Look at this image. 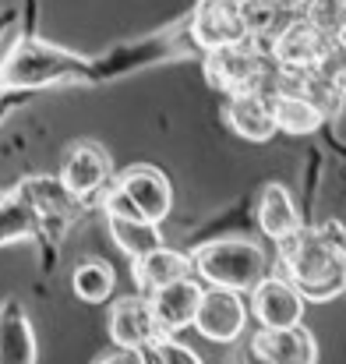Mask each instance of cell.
I'll use <instances>...</instances> for the list:
<instances>
[{"label":"cell","mask_w":346,"mask_h":364,"mask_svg":"<svg viewBox=\"0 0 346 364\" xmlns=\"http://www.w3.org/2000/svg\"><path fill=\"white\" fill-rule=\"evenodd\" d=\"M276 272H283L308 304H329L346 294V230L329 220L318 227L301 223L276 241Z\"/></svg>","instance_id":"cell-1"},{"label":"cell","mask_w":346,"mask_h":364,"mask_svg":"<svg viewBox=\"0 0 346 364\" xmlns=\"http://www.w3.org/2000/svg\"><path fill=\"white\" fill-rule=\"evenodd\" d=\"M96 82L92 60L64 50L57 43H46L39 36H25L14 21L0 43V96L4 92H39L53 85H89Z\"/></svg>","instance_id":"cell-2"},{"label":"cell","mask_w":346,"mask_h":364,"mask_svg":"<svg viewBox=\"0 0 346 364\" xmlns=\"http://www.w3.org/2000/svg\"><path fill=\"white\" fill-rule=\"evenodd\" d=\"M191 269L209 287H227V290L247 294L261 276L272 272V258L251 237H216L191 251Z\"/></svg>","instance_id":"cell-3"},{"label":"cell","mask_w":346,"mask_h":364,"mask_svg":"<svg viewBox=\"0 0 346 364\" xmlns=\"http://www.w3.org/2000/svg\"><path fill=\"white\" fill-rule=\"evenodd\" d=\"M202 71H205V82L212 89H220L223 96L233 92H254V89H272V78H276V64L269 57V46L244 36L237 43L227 46H216V50H205L202 53Z\"/></svg>","instance_id":"cell-4"},{"label":"cell","mask_w":346,"mask_h":364,"mask_svg":"<svg viewBox=\"0 0 346 364\" xmlns=\"http://www.w3.org/2000/svg\"><path fill=\"white\" fill-rule=\"evenodd\" d=\"M188 53H198L191 32H188V18L152 39H138V43H127V46H117L110 53H103L99 60H92V75L96 82H110L124 71H134L141 64H159L166 57H188Z\"/></svg>","instance_id":"cell-5"},{"label":"cell","mask_w":346,"mask_h":364,"mask_svg":"<svg viewBox=\"0 0 346 364\" xmlns=\"http://www.w3.org/2000/svg\"><path fill=\"white\" fill-rule=\"evenodd\" d=\"M336 46H340V39H333L329 32H322L318 25H311L304 14L293 11L290 21L269 39V57H272L276 71L301 75V71H315Z\"/></svg>","instance_id":"cell-6"},{"label":"cell","mask_w":346,"mask_h":364,"mask_svg":"<svg viewBox=\"0 0 346 364\" xmlns=\"http://www.w3.org/2000/svg\"><path fill=\"white\" fill-rule=\"evenodd\" d=\"M251 322V308L247 297L240 290H227V287H202V301L195 311L191 329L209 340V343H237L247 333Z\"/></svg>","instance_id":"cell-7"},{"label":"cell","mask_w":346,"mask_h":364,"mask_svg":"<svg viewBox=\"0 0 346 364\" xmlns=\"http://www.w3.org/2000/svg\"><path fill=\"white\" fill-rule=\"evenodd\" d=\"M57 177H60V184H64L75 198H82L85 205L96 198V205H99L103 191H107L110 181H114V163H110V156H107V149H103L99 141H75V145L67 149L64 166H60Z\"/></svg>","instance_id":"cell-8"},{"label":"cell","mask_w":346,"mask_h":364,"mask_svg":"<svg viewBox=\"0 0 346 364\" xmlns=\"http://www.w3.org/2000/svg\"><path fill=\"white\" fill-rule=\"evenodd\" d=\"M247 308L258 326H297V322H304L308 301L283 272L272 269L247 290Z\"/></svg>","instance_id":"cell-9"},{"label":"cell","mask_w":346,"mask_h":364,"mask_svg":"<svg viewBox=\"0 0 346 364\" xmlns=\"http://www.w3.org/2000/svg\"><path fill=\"white\" fill-rule=\"evenodd\" d=\"M251 358L265 364H315L318 361V340L304 322L258 326L251 336Z\"/></svg>","instance_id":"cell-10"},{"label":"cell","mask_w":346,"mask_h":364,"mask_svg":"<svg viewBox=\"0 0 346 364\" xmlns=\"http://www.w3.org/2000/svg\"><path fill=\"white\" fill-rule=\"evenodd\" d=\"M114 184L134 202V209L145 220H152V223H163L173 213V184H170V177L159 166L134 163L124 173H117Z\"/></svg>","instance_id":"cell-11"},{"label":"cell","mask_w":346,"mask_h":364,"mask_svg":"<svg viewBox=\"0 0 346 364\" xmlns=\"http://www.w3.org/2000/svg\"><path fill=\"white\" fill-rule=\"evenodd\" d=\"M188 32L198 46V53L216 50L244 39V18H240V0H198L188 14Z\"/></svg>","instance_id":"cell-12"},{"label":"cell","mask_w":346,"mask_h":364,"mask_svg":"<svg viewBox=\"0 0 346 364\" xmlns=\"http://www.w3.org/2000/svg\"><path fill=\"white\" fill-rule=\"evenodd\" d=\"M202 279L191 272V276H180L166 287H156L148 294V304L156 311V322L163 333L170 336H180L184 329H191L195 322V311H198V301H202Z\"/></svg>","instance_id":"cell-13"},{"label":"cell","mask_w":346,"mask_h":364,"mask_svg":"<svg viewBox=\"0 0 346 364\" xmlns=\"http://www.w3.org/2000/svg\"><path fill=\"white\" fill-rule=\"evenodd\" d=\"M163 329L156 322V311L148 304V294H124L110 304V340L117 347H131L141 350L145 343L159 340Z\"/></svg>","instance_id":"cell-14"},{"label":"cell","mask_w":346,"mask_h":364,"mask_svg":"<svg viewBox=\"0 0 346 364\" xmlns=\"http://www.w3.org/2000/svg\"><path fill=\"white\" fill-rule=\"evenodd\" d=\"M18 191L25 195V202L39 213V220H43V230L46 227H71L78 216H82V209H85V202L82 198H75L64 184H60V177H25V181H18Z\"/></svg>","instance_id":"cell-15"},{"label":"cell","mask_w":346,"mask_h":364,"mask_svg":"<svg viewBox=\"0 0 346 364\" xmlns=\"http://www.w3.org/2000/svg\"><path fill=\"white\" fill-rule=\"evenodd\" d=\"M227 124L237 138L265 145L272 141L276 131V117H272V96L269 89H254V92H233L227 96Z\"/></svg>","instance_id":"cell-16"},{"label":"cell","mask_w":346,"mask_h":364,"mask_svg":"<svg viewBox=\"0 0 346 364\" xmlns=\"http://www.w3.org/2000/svg\"><path fill=\"white\" fill-rule=\"evenodd\" d=\"M36 361H39L36 326H32L21 297H4L0 301V364H36Z\"/></svg>","instance_id":"cell-17"},{"label":"cell","mask_w":346,"mask_h":364,"mask_svg":"<svg viewBox=\"0 0 346 364\" xmlns=\"http://www.w3.org/2000/svg\"><path fill=\"white\" fill-rule=\"evenodd\" d=\"M269 96H272V117H276V131L279 134L304 138V134H315L325 124V110L315 100H308L304 92L269 89Z\"/></svg>","instance_id":"cell-18"},{"label":"cell","mask_w":346,"mask_h":364,"mask_svg":"<svg viewBox=\"0 0 346 364\" xmlns=\"http://www.w3.org/2000/svg\"><path fill=\"white\" fill-rule=\"evenodd\" d=\"M191 272H195L191 269V255L177 251V247H166V244H159L148 255L131 262V276H134L141 294H152L156 287H166V283H173L180 276H191Z\"/></svg>","instance_id":"cell-19"},{"label":"cell","mask_w":346,"mask_h":364,"mask_svg":"<svg viewBox=\"0 0 346 364\" xmlns=\"http://www.w3.org/2000/svg\"><path fill=\"white\" fill-rule=\"evenodd\" d=\"M301 227V209L290 195L286 184L272 181L258 191V230L269 237V241H283L286 234H293Z\"/></svg>","instance_id":"cell-20"},{"label":"cell","mask_w":346,"mask_h":364,"mask_svg":"<svg viewBox=\"0 0 346 364\" xmlns=\"http://www.w3.org/2000/svg\"><path fill=\"white\" fill-rule=\"evenodd\" d=\"M107 227H110V237L114 244L127 255V262L148 255L152 247L163 244V230L159 223L145 220L141 213H107Z\"/></svg>","instance_id":"cell-21"},{"label":"cell","mask_w":346,"mask_h":364,"mask_svg":"<svg viewBox=\"0 0 346 364\" xmlns=\"http://www.w3.org/2000/svg\"><path fill=\"white\" fill-rule=\"evenodd\" d=\"M43 234V220L39 213L25 202V195L18 188L0 191V247L21 241H36Z\"/></svg>","instance_id":"cell-22"},{"label":"cell","mask_w":346,"mask_h":364,"mask_svg":"<svg viewBox=\"0 0 346 364\" xmlns=\"http://www.w3.org/2000/svg\"><path fill=\"white\" fill-rule=\"evenodd\" d=\"M71 290L82 304H110L117 290V272L107 258H82L71 272Z\"/></svg>","instance_id":"cell-23"},{"label":"cell","mask_w":346,"mask_h":364,"mask_svg":"<svg viewBox=\"0 0 346 364\" xmlns=\"http://www.w3.org/2000/svg\"><path fill=\"white\" fill-rule=\"evenodd\" d=\"M290 7L283 0H240V18H244V32L258 43L269 46V39L290 21Z\"/></svg>","instance_id":"cell-24"},{"label":"cell","mask_w":346,"mask_h":364,"mask_svg":"<svg viewBox=\"0 0 346 364\" xmlns=\"http://www.w3.org/2000/svg\"><path fill=\"white\" fill-rule=\"evenodd\" d=\"M141 364H198V354L188 343H180L177 336L163 333L159 340L141 347Z\"/></svg>","instance_id":"cell-25"},{"label":"cell","mask_w":346,"mask_h":364,"mask_svg":"<svg viewBox=\"0 0 346 364\" xmlns=\"http://www.w3.org/2000/svg\"><path fill=\"white\" fill-rule=\"evenodd\" d=\"M21 100H25L21 92H4V96H0V124H4L11 114H14V110H18V107H21Z\"/></svg>","instance_id":"cell-26"},{"label":"cell","mask_w":346,"mask_h":364,"mask_svg":"<svg viewBox=\"0 0 346 364\" xmlns=\"http://www.w3.org/2000/svg\"><path fill=\"white\" fill-rule=\"evenodd\" d=\"M340 43H343V50H346V36H343V39H340Z\"/></svg>","instance_id":"cell-27"}]
</instances>
